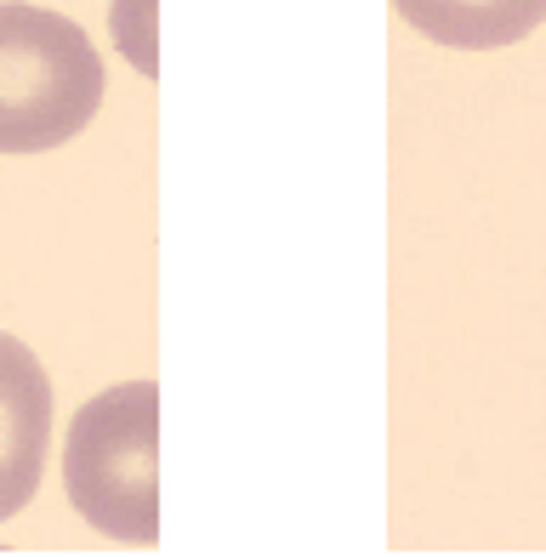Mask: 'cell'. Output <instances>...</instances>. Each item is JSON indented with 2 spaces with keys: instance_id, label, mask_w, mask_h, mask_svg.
I'll return each mask as SVG.
<instances>
[{
  "instance_id": "obj_1",
  "label": "cell",
  "mask_w": 546,
  "mask_h": 557,
  "mask_svg": "<svg viewBox=\"0 0 546 557\" xmlns=\"http://www.w3.org/2000/svg\"><path fill=\"white\" fill-rule=\"evenodd\" d=\"M103 58L63 12L0 0V154H52L103 109Z\"/></svg>"
},
{
  "instance_id": "obj_2",
  "label": "cell",
  "mask_w": 546,
  "mask_h": 557,
  "mask_svg": "<svg viewBox=\"0 0 546 557\" xmlns=\"http://www.w3.org/2000/svg\"><path fill=\"white\" fill-rule=\"evenodd\" d=\"M63 490L91 535L114 546L160 541V387L120 382L80 404L63 438Z\"/></svg>"
},
{
  "instance_id": "obj_3",
  "label": "cell",
  "mask_w": 546,
  "mask_h": 557,
  "mask_svg": "<svg viewBox=\"0 0 546 557\" xmlns=\"http://www.w3.org/2000/svg\"><path fill=\"white\" fill-rule=\"evenodd\" d=\"M52 444V382L17 336L0 331V523L35 500Z\"/></svg>"
},
{
  "instance_id": "obj_4",
  "label": "cell",
  "mask_w": 546,
  "mask_h": 557,
  "mask_svg": "<svg viewBox=\"0 0 546 557\" xmlns=\"http://www.w3.org/2000/svg\"><path fill=\"white\" fill-rule=\"evenodd\" d=\"M410 35L450 52H501L546 23V0H393Z\"/></svg>"
},
{
  "instance_id": "obj_5",
  "label": "cell",
  "mask_w": 546,
  "mask_h": 557,
  "mask_svg": "<svg viewBox=\"0 0 546 557\" xmlns=\"http://www.w3.org/2000/svg\"><path fill=\"white\" fill-rule=\"evenodd\" d=\"M154 7H160V0H109V35H114V46H120V58H126L142 81H154V74H160Z\"/></svg>"
}]
</instances>
